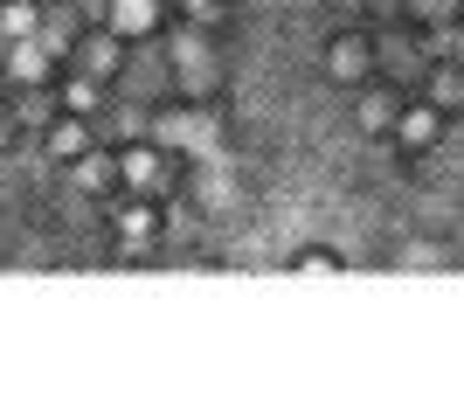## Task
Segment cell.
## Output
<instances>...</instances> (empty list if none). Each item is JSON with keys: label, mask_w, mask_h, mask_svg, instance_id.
<instances>
[{"label": "cell", "mask_w": 464, "mask_h": 409, "mask_svg": "<svg viewBox=\"0 0 464 409\" xmlns=\"http://www.w3.org/2000/svg\"><path fill=\"white\" fill-rule=\"evenodd\" d=\"M35 21H42V7H28V0H7V7H0V35L21 42V35H35Z\"/></svg>", "instance_id": "5b68a950"}, {"label": "cell", "mask_w": 464, "mask_h": 409, "mask_svg": "<svg viewBox=\"0 0 464 409\" xmlns=\"http://www.w3.org/2000/svg\"><path fill=\"white\" fill-rule=\"evenodd\" d=\"M49 146H56V153H63V160H77V153H83V146H91V132H83L77 118H63V125H49Z\"/></svg>", "instance_id": "ba28073f"}, {"label": "cell", "mask_w": 464, "mask_h": 409, "mask_svg": "<svg viewBox=\"0 0 464 409\" xmlns=\"http://www.w3.org/2000/svg\"><path fill=\"white\" fill-rule=\"evenodd\" d=\"M153 229H160V222H153V209H132L125 222H118V236H125V250H146V243H153Z\"/></svg>", "instance_id": "52a82bcc"}, {"label": "cell", "mask_w": 464, "mask_h": 409, "mask_svg": "<svg viewBox=\"0 0 464 409\" xmlns=\"http://www.w3.org/2000/svg\"><path fill=\"white\" fill-rule=\"evenodd\" d=\"M450 0H416V15H444Z\"/></svg>", "instance_id": "30bf717a"}, {"label": "cell", "mask_w": 464, "mask_h": 409, "mask_svg": "<svg viewBox=\"0 0 464 409\" xmlns=\"http://www.w3.org/2000/svg\"><path fill=\"white\" fill-rule=\"evenodd\" d=\"M7 139H14V118H0V146H7Z\"/></svg>", "instance_id": "8fae6325"}, {"label": "cell", "mask_w": 464, "mask_h": 409, "mask_svg": "<svg viewBox=\"0 0 464 409\" xmlns=\"http://www.w3.org/2000/svg\"><path fill=\"white\" fill-rule=\"evenodd\" d=\"M395 139H402L409 153L430 146V139H437V112H402V118H395Z\"/></svg>", "instance_id": "277c9868"}, {"label": "cell", "mask_w": 464, "mask_h": 409, "mask_svg": "<svg viewBox=\"0 0 464 409\" xmlns=\"http://www.w3.org/2000/svg\"><path fill=\"white\" fill-rule=\"evenodd\" d=\"M0 56H7V35H0Z\"/></svg>", "instance_id": "7c38bea8"}, {"label": "cell", "mask_w": 464, "mask_h": 409, "mask_svg": "<svg viewBox=\"0 0 464 409\" xmlns=\"http://www.w3.org/2000/svg\"><path fill=\"white\" fill-rule=\"evenodd\" d=\"M437 98H444V104L464 98V77H458V70H444V77H437Z\"/></svg>", "instance_id": "9c48e42d"}, {"label": "cell", "mask_w": 464, "mask_h": 409, "mask_svg": "<svg viewBox=\"0 0 464 409\" xmlns=\"http://www.w3.org/2000/svg\"><path fill=\"white\" fill-rule=\"evenodd\" d=\"M160 21V0H111V35H146Z\"/></svg>", "instance_id": "7a4b0ae2"}, {"label": "cell", "mask_w": 464, "mask_h": 409, "mask_svg": "<svg viewBox=\"0 0 464 409\" xmlns=\"http://www.w3.org/2000/svg\"><path fill=\"white\" fill-rule=\"evenodd\" d=\"M0 63H7V77H14V83H42L56 56H49L35 35H21V42H7V56H0Z\"/></svg>", "instance_id": "6da1fadb"}, {"label": "cell", "mask_w": 464, "mask_h": 409, "mask_svg": "<svg viewBox=\"0 0 464 409\" xmlns=\"http://www.w3.org/2000/svg\"><path fill=\"white\" fill-rule=\"evenodd\" d=\"M35 42L49 49V56H63V49L77 42V15H70V7H49V15L35 21Z\"/></svg>", "instance_id": "3957f363"}, {"label": "cell", "mask_w": 464, "mask_h": 409, "mask_svg": "<svg viewBox=\"0 0 464 409\" xmlns=\"http://www.w3.org/2000/svg\"><path fill=\"white\" fill-rule=\"evenodd\" d=\"M125 180H132V188H146V195H153L160 180H167V167H160L153 153H125Z\"/></svg>", "instance_id": "8992f818"}]
</instances>
